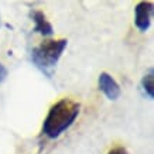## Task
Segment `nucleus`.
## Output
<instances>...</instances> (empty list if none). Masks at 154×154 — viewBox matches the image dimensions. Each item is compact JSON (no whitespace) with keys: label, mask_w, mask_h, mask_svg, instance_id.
<instances>
[{"label":"nucleus","mask_w":154,"mask_h":154,"mask_svg":"<svg viewBox=\"0 0 154 154\" xmlns=\"http://www.w3.org/2000/svg\"><path fill=\"white\" fill-rule=\"evenodd\" d=\"M79 103L68 98H64L54 103L42 125L44 133L51 139L62 134L79 115Z\"/></svg>","instance_id":"1"},{"label":"nucleus","mask_w":154,"mask_h":154,"mask_svg":"<svg viewBox=\"0 0 154 154\" xmlns=\"http://www.w3.org/2000/svg\"><path fill=\"white\" fill-rule=\"evenodd\" d=\"M66 44V40H47L31 51V60L37 65V68L48 74V69L57 65Z\"/></svg>","instance_id":"2"},{"label":"nucleus","mask_w":154,"mask_h":154,"mask_svg":"<svg viewBox=\"0 0 154 154\" xmlns=\"http://www.w3.org/2000/svg\"><path fill=\"white\" fill-rule=\"evenodd\" d=\"M153 16V2H140L134 9V23L140 31H147Z\"/></svg>","instance_id":"3"},{"label":"nucleus","mask_w":154,"mask_h":154,"mask_svg":"<svg viewBox=\"0 0 154 154\" xmlns=\"http://www.w3.org/2000/svg\"><path fill=\"white\" fill-rule=\"evenodd\" d=\"M99 89L110 100H116L120 96V86L107 72H102L99 75Z\"/></svg>","instance_id":"4"},{"label":"nucleus","mask_w":154,"mask_h":154,"mask_svg":"<svg viewBox=\"0 0 154 154\" xmlns=\"http://www.w3.org/2000/svg\"><path fill=\"white\" fill-rule=\"evenodd\" d=\"M33 19H34V23H35L34 30H35L37 33L42 34V35H51L52 27H51V24L47 21V19H45V16H44L42 11H40V10L34 11Z\"/></svg>","instance_id":"5"},{"label":"nucleus","mask_w":154,"mask_h":154,"mask_svg":"<svg viewBox=\"0 0 154 154\" xmlns=\"http://www.w3.org/2000/svg\"><path fill=\"white\" fill-rule=\"evenodd\" d=\"M141 85H143L144 92L149 95V98L153 99V96H154V76H153V69H150L149 74H146L144 76H143Z\"/></svg>","instance_id":"6"},{"label":"nucleus","mask_w":154,"mask_h":154,"mask_svg":"<svg viewBox=\"0 0 154 154\" xmlns=\"http://www.w3.org/2000/svg\"><path fill=\"white\" fill-rule=\"evenodd\" d=\"M107 154H129V153H127V150L125 149V147H122L120 146V147H115V149H112Z\"/></svg>","instance_id":"7"},{"label":"nucleus","mask_w":154,"mask_h":154,"mask_svg":"<svg viewBox=\"0 0 154 154\" xmlns=\"http://www.w3.org/2000/svg\"><path fill=\"white\" fill-rule=\"evenodd\" d=\"M6 76H7V69L5 68L3 64H0V84L6 79Z\"/></svg>","instance_id":"8"}]
</instances>
